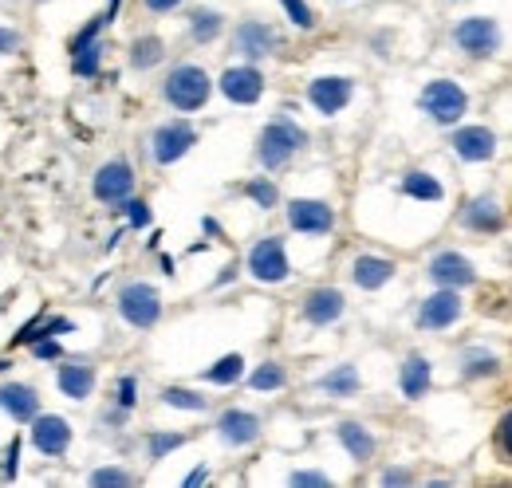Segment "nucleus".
Segmentation results:
<instances>
[{
	"instance_id": "f257e3e1",
	"label": "nucleus",
	"mask_w": 512,
	"mask_h": 488,
	"mask_svg": "<svg viewBox=\"0 0 512 488\" xmlns=\"http://www.w3.org/2000/svg\"><path fill=\"white\" fill-rule=\"evenodd\" d=\"M308 142V134L300 130V126H292V122H272L264 134H260V162L268 166V170H276V166H284L300 146Z\"/></svg>"
},
{
	"instance_id": "f03ea898",
	"label": "nucleus",
	"mask_w": 512,
	"mask_h": 488,
	"mask_svg": "<svg viewBox=\"0 0 512 488\" xmlns=\"http://www.w3.org/2000/svg\"><path fill=\"white\" fill-rule=\"evenodd\" d=\"M166 99L178 111H197L209 99V75L201 67H174L166 79Z\"/></svg>"
},
{
	"instance_id": "7ed1b4c3",
	"label": "nucleus",
	"mask_w": 512,
	"mask_h": 488,
	"mask_svg": "<svg viewBox=\"0 0 512 488\" xmlns=\"http://www.w3.org/2000/svg\"><path fill=\"white\" fill-rule=\"evenodd\" d=\"M119 311L134 327H154L158 315H162V300H158V292L150 284H127L119 292Z\"/></svg>"
},
{
	"instance_id": "20e7f679",
	"label": "nucleus",
	"mask_w": 512,
	"mask_h": 488,
	"mask_svg": "<svg viewBox=\"0 0 512 488\" xmlns=\"http://www.w3.org/2000/svg\"><path fill=\"white\" fill-rule=\"evenodd\" d=\"M422 107H426L438 122H457L461 115H465L469 99H465V91H461L457 83L438 79V83H430V87L422 91Z\"/></svg>"
},
{
	"instance_id": "39448f33",
	"label": "nucleus",
	"mask_w": 512,
	"mask_h": 488,
	"mask_svg": "<svg viewBox=\"0 0 512 488\" xmlns=\"http://www.w3.org/2000/svg\"><path fill=\"white\" fill-rule=\"evenodd\" d=\"M249 268H253L256 280H264V284H280V280L288 276V256H284V244L276 241V237L260 241L253 252H249Z\"/></svg>"
},
{
	"instance_id": "423d86ee",
	"label": "nucleus",
	"mask_w": 512,
	"mask_h": 488,
	"mask_svg": "<svg viewBox=\"0 0 512 488\" xmlns=\"http://www.w3.org/2000/svg\"><path fill=\"white\" fill-rule=\"evenodd\" d=\"M193 142H197V134H193L190 122H170V126H162V130L154 134V158H158L162 166H170V162H178V158L190 150Z\"/></svg>"
},
{
	"instance_id": "0eeeda50",
	"label": "nucleus",
	"mask_w": 512,
	"mask_h": 488,
	"mask_svg": "<svg viewBox=\"0 0 512 488\" xmlns=\"http://www.w3.org/2000/svg\"><path fill=\"white\" fill-rule=\"evenodd\" d=\"M497 24L493 20H485V16H473V20H461L457 24V44L465 48V52H473V56H489L493 48H497Z\"/></svg>"
},
{
	"instance_id": "6e6552de",
	"label": "nucleus",
	"mask_w": 512,
	"mask_h": 488,
	"mask_svg": "<svg viewBox=\"0 0 512 488\" xmlns=\"http://www.w3.org/2000/svg\"><path fill=\"white\" fill-rule=\"evenodd\" d=\"M221 91H225L233 103L249 107V103H256V99H260L264 79H260V71H256V67H229V71L221 75Z\"/></svg>"
},
{
	"instance_id": "1a4fd4ad",
	"label": "nucleus",
	"mask_w": 512,
	"mask_h": 488,
	"mask_svg": "<svg viewBox=\"0 0 512 488\" xmlns=\"http://www.w3.org/2000/svg\"><path fill=\"white\" fill-rule=\"evenodd\" d=\"M288 225L296 233H327L335 225V213L323 201H292L288 205Z\"/></svg>"
},
{
	"instance_id": "9d476101",
	"label": "nucleus",
	"mask_w": 512,
	"mask_h": 488,
	"mask_svg": "<svg viewBox=\"0 0 512 488\" xmlns=\"http://www.w3.org/2000/svg\"><path fill=\"white\" fill-rule=\"evenodd\" d=\"M308 95H312V103H316L320 115H335V111L347 107V99H351V83L339 79V75H323V79H316V83L308 87Z\"/></svg>"
},
{
	"instance_id": "9b49d317",
	"label": "nucleus",
	"mask_w": 512,
	"mask_h": 488,
	"mask_svg": "<svg viewBox=\"0 0 512 488\" xmlns=\"http://www.w3.org/2000/svg\"><path fill=\"white\" fill-rule=\"evenodd\" d=\"M67 441H71V429H67L64 418H56V414L36 418V426H32V445H36L40 453L60 457V453L67 449Z\"/></svg>"
},
{
	"instance_id": "f8f14e48",
	"label": "nucleus",
	"mask_w": 512,
	"mask_h": 488,
	"mask_svg": "<svg viewBox=\"0 0 512 488\" xmlns=\"http://www.w3.org/2000/svg\"><path fill=\"white\" fill-rule=\"evenodd\" d=\"M130 189H134V174H130L127 162H107L95 174V197L99 201H123Z\"/></svg>"
},
{
	"instance_id": "ddd939ff",
	"label": "nucleus",
	"mask_w": 512,
	"mask_h": 488,
	"mask_svg": "<svg viewBox=\"0 0 512 488\" xmlns=\"http://www.w3.org/2000/svg\"><path fill=\"white\" fill-rule=\"evenodd\" d=\"M453 150H457L461 158H469V162H485V158H493L497 138H493V130H485V126H465V130H457Z\"/></svg>"
},
{
	"instance_id": "4468645a",
	"label": "nucleus",
	"mask_w": 512,
	"mask_h": 488,
	"mask_svg": "<svg viewBox=\"0 0 512 488\" xmlns=\"http://www.w3.org/2000/svg\"><path fill=\"white\" fill-rule=\"evenodd\" d=\"M0 410H8L16 422H32L36 410H40V398L32 386H20V382H8L0 386Z\"/></svg>"
},
{
	"instance_id": "2eb2a0df",
	"label": "nucleus",
	"mask_w": 512,
	"mask_h": 488,
	"mask_svg": "<svg viewBox=\"0 0 512 488\" xmlns=\"http://www.w3.org/2000/svg\"><path fill=\"white\" fill-rule=\"evenodd\" d=\"M430 276H434L438 284H446V288H465V284H473V268H469V260H461L457 252H442V256L430 264Z\"/></svg>"
},
{
	"instance_id": "dca6fc26",
	"label": "nucleus",
	"mask_w": 512,
	"mask_h": 488,
	"mask_svg": "<svg viewBox=\"0 0 512 488\" xmlns=\"http://www.w3.org/2000/svg\"><path fill=\"white\" fill-rule=\"evenodd\" d=\"M221 437L229 441V445H249L256 441V433H260V422H256L253 414H245V410H229V414H221Z\"/></svg>"
},
{
	"instance_id": "f3484780",
	"label": "nucleus",
	"mask_w": 512,
	"mask_h": 488,
	"mask_svg": "<svg viewBox=\"0 0 512 488\" xmlns=\"http://www.w3.org/2000/svg\"><path fill=\"white\" fill-rule=\"evenodd\" d=\"M304 315H308L312 323H335V319L343 315V296H339L335 288H320V292H312V296H308Z\"/></svg>"
},
{
	"instance_id": "a211bd4d",
	"label": "nucleus",
	"mask_w": 512,
	"mask_h": 488,
	"mask_svg": "<svg viewBox=\"0 0 512 488\" xmlns=\"http://www.w3.org/2000/svg\"><path fill=\"white\" fill-rule=\"evenodd\" d=\"M457 311H461V304H457V296L453 292H438V296H430L426 304H422V327H446V323H453L457 319Z\"/></svg>"
},
{
	"instance_id": "6ab92c4d",
	"label": "nucleus",
	"mask_w": 512,
	"mask_h": 488,
	"mask_svg": "<svg viewBox=\"0 0 512 488\" xmlns=\"http://www.w3.org/2000/svg\"><path fill=\"white\" fill-rule=\"evenodd\" d=\"M272 44H276V36L264 28V24H241V32H237V48L245 52V56H253V60H260V56H268L272 52Z\"/></svg>"
},
{
	"instance_id": "aec40b11",
	"label": "nucleus",
	"mask_w": 512,
	"mask_h": 488,
	"mask_svg": "<svg viewBox=\"0 0 512 488\" xmlns=\"http://www.w3.org/2000/svg\"><path fill=\"white\" fill-rule=\"evenodd\" d=\"M390 276H394L390 260H379V256H359L355 260V284L359 288H383Z\"/></svg>"
},
{
	"instance_id": "412c9836",
	"label": "nucleus",
	"mask_w": 512,
	"mask_h": 488,
	"mask_svg": "<svg viewBox=\"0 0 512 488\" xmlns=\"http://www.w3.org/2000/svg\"><path fill=\"white\" fill-rule=\"evenodd\" d=\"M426 386H430V363L422 355H410L406 366H402V390H406V398H422Z\"/></svg>"
},
{
	"instance_id": "4be33fe9",
	"label": "nucleus",
	"mask_w": 512,
	"mask_h": 488,
	"mask_svg": "<svg viewBox=\"0 0 512 488\" xmlns=\"http://www.w3.org/2000/svg\"><path fill=\"white\" fill-rule=\"evenodd\" d=\"M60 390H64L67 398H87V394L95 390L91 366H64V370H60Z\"/></svg>"
},
{
	"instance_id": "5701e85b",
	"label": "nucleus",
	"mask_w": 512,
	"mask_h": 488,
	"mask_svg": "<svg viewBox=\"0 0 512 488\" xmlns=\"http://www.w3.org/2000/svg\"><path fill=\"white\" fill-rule=\"evenodd\" d=\"M339 441L347 445V453L355 457V461H367L371 453H375V441H371V433L363 426H355V422H343L339 426Z\"/></svg>"
},
{
	"instance_id": "b1692460",
	"label": "nucleus",
	"mask_w": 512,
	"mask_h": 488,
	"mask_svg": "<svg viewBox=\"0 0 512 488\" xmlns=\"http://www.w3.org/2000/svg\"><path fill=\"white\" fill-rule=\"evenodd\" d=\"M465 221H469V225H477V229H497V225H501V213H497V201H489V197H477V201L469 205V213H465Z\"/></svg>"
},
{
	"instance_id": "393cba45",
	"label": "nucleus",
	"mask_w": 512,
	"mask_h": 488,
	"mask_svg": "<svg viewBox=\"0 0 512 488\" xmlns=\"http://www.w3.org/2000/svg\"><path fill=\"white\" fill-rule=\"evenodd\" d=\"M241 366H245V359H241V355H225L221 363L205 370V378H209V382H221V386H225V382H237V378H241Z\"/></svg>"
},
{
	"instance_id": "a878e982",
	"label": "nucleus",
	"mask_w": 512,
	"mask_h": 488,
	"mask_svg": "<svg viewBox=\"0 0 512 488\" xmlns=\"http://www.w3.org/2000/svg\"><path fill=\"white\" fill-rule=\"evenodd\" d=\"M402 189H406L410 197H422V201H438V197H442V185L434 182V178H426V174H410V178L402 182Z\"/></svg>"
},
{
	"instance_id": "bb28decb",
	"label": "nucleus",
	"mask_w": 512,
	"mask_h": 488,
	"mask_svg": "<svg viewBox=\"0 0 512 488\" xmlns=\"http://www.w3.org/2000/svg\"><path fill=\"white\" fill-rule=\"evenodd\" d=\"M355 386H359L355 366H339L335 374H327V378H323V390H331V394H351Z\"/></svg>"
},
{
	"instance_id": "cd10ccee",
	"label": "nucleus",
	"mask_w": 512,
	"mask_h": 488,
	"mask_svg": "<svg viewBox=\"0 0 512 488\" xmlns=\"http://www.w3.org/2000/svg\"><path fill=\"white\" fill-rule=\"evenodd\" d=\"M130 60H134V67H154V63L162 60V44L154 36H146V40L134 44V56Z\"/></svg>"
},
{
	"instance_id": "c85d7f7f",
	"label": "nucleus",
	"mask_w": 512,
	"mask_h": 488,
	"mask_svg": "<svg viewBox=\"0 0 512 488\" xmlns=\"http://www.w3.org/2000/svg\"><path fill=\"white\" fill-rule=\"evenodd\" d=\"M162 398H166V406H178V410H205V398H201V394H193V390H178V386H170Z\"/></svg>"
},
{
	"instance_id": "c756f323",
	"label": "nucleus",
	"mask_w": 512,
	"mask_h": 488,
	"mask_svg": "<svg viewBox=\"0 0 512 488\" xmlns=\"http://www.w3.org/2000/svg\"><path fill=\"white\" fill-rule=\"evenodd\" d=\"M253 386L256 390H280V386H284V370L276 363H264L253 374Z\"/></svg>"
},
{
	"instance_id": "7c9ffc66",
	"label": "nucleus",
	"mask_w": 512,
	"mask_h": 488,
	"mask_svg": "<svg viewBox=\"0 0 512 488\" xmlns=\"http://www.w3.org/2000/svg\"><path fill=\"white\" fill-rule=\"evenodd\" d=\"M217 32H221V16L217 12H197L193 16V36L197 40H213Z\"/></svg>"
},
{
	"instance_id": "2f4dec72",
	"label": "nucleus",
	"mask_w": 512,
	"mask_h": 488,
	"mask_svg": "<svg viewBox=\"0 0 512 488\" xmlns=\"http://www.w3.org/2000/svg\"><path fill=\"white\" fill-rule=\"evenodd\" d=\"M182 441H186L182 433H154V437H150V457H154V461H162V457H166L170 449H178Z\"/></svg>"
},
{
	"instance_id": "473e14b6",
	"label": "nucleus",
	"mask_w": 512,
	"mask_h": 488,
	"mask_svg": "<svg viewBox=\"0 0 512 488\" xmlns=\"http://www.w3.org/2000/svg\"><path fill=\"white\" fill-rule=\"evenodd\" d=\"M95 67H99V48L95 44H87L83 52H75V71L79 75H95Z\"/></svg>"
},
{
	"instance_id": "72a5a7b5",
	"label": "nucleus",
	"mask_w": 512,
	"mask_h": 488,
	"mask_svg": "<svg viewBox=\"0 0 512 488\" xmlns=\"http://www.w3.org/2000/svg\"><path fill=\"white\" fill-rule=\"evenodd\" d=\"M284 8H288V16L300 24V28H312L316 20H312V8L304 4V0H284Z\"/></svg>"
},
{
	"instance_id": "f704fd0d",
	"label": "nucleus",
	"mask_w": 512,
	"mask_h": 488,
	"mask_svg": "<svg viewBox=\"0 0 512 488\" xmlns=\"http://www.w3.org/2000/svg\"><path fill=\"white\" fill-rule=\"evenodd\" d=\"M91 485H130V477L123 473V469H99L95 477H91Z\"/></svg>"
},
{
	"instance_id": "c9c22d12",
	"label": "nucleus",
	"mask_w": 512,
	"mask_h": 488,
	"mask_svg": "<svg viewBox=\"0 0 512 488\" xmlns=\"http://www.w3.org/2000/svg\"><path fill=\"white\" fill-rule=\"evenodd\" d=\"M249 197H253L256 205H264V209H268V205L276 201V189H272L268 182H253L249 185Z\"/></svg>"
},
{
	"instance_id": "e433bc0d",
	"label": "nucleus",
	"mask_w": 512,
	"mask_h": 488,
	"mask_svg": "<svg viewBox=\"0 0 512 488\" xmlns=\"http://www.w3.org/2000/svg\"><path fill=\"white\" fill-rule=\"evenodd\" d=\"M127 209H130V225H138V229H142V225H150V209H146L142 201H130Z\"/></svg>"
},
{
	"instance_id": "4c0bfd02",
	"label": "nucleus",
	"mask_w": 512,
	"mask_h": 488,
	"mask_svg": "<svg viewBox=\"0 0 512 488\" xmlns=\"http://www.w3.org/2000/svg\"><path fill=\"white\" fill-rule=\"evenodd\" d=\"M292 485H312V488H323V485H327V477H323V473H292Z\"/></svg>"
},
{
	"instance_id": "58836bf2",
	"label": "nucleus",
	"mask_w": 512,
	"mask_h": 488,
	"mask_svg": "<svg viewBox=\"0 0 512 488\" xmlns=\"http://www.w3.org/2000/svg\"><path fill=\"white\" fill-rule=\"evenodd\" d=\"M16 48H20V36L8 32V28H0V56H8V52H16Z\"/></svg>"
},
{
	"instance_id": "ea45409f",
	"label": "nucleus",
	"mask_w": 512,
	"mask_h": 488,
	"mask_svg": "<svg viewBox=\"0 0 512 488\" xmlns=\"http://www.w3.org/2000/svg\"><path fill=\"white\" fill-rule=\"evenodd\" d=\"M501 449H505V453L512 457V410L505 414V418H501Z\"/></svg>"
},
{
	"instance_id": "a19ab883",
	"label": "nucleus",
	"mask_w": 512,
	"mask_h": 488,
	"mask_svg": "<svg viewBox=\"0 0 512 488\" xmlns=\"http://www.w3.org/2000/svg\"><path fill=\"white\" fill-rule=\"evenodd\" d=\"M119 402H123V406H134V378H123V382H119Z\"/></svg>"
},
{
	"instance_id": "79ce46f5",
	"label": "nucleus",
	"mask_w": 512,
	"mask_h": 488,
	"mask_svg": "<svg viewBox=\"0 0 512 488\" xmlns=\"http://www.w3.org/2000/svg\"><path fill=\"white\" fill-rule=\"evenodd\" d=\"M36 355H40V359H56V355H60V347H56L52 339H40V343H36Z\"/></svg>"
},
{
	"instance_id": "37998d69",
	"label": "nucleus",
	"mask_w": 512,
	"mask_h": 488,
	"mask_svg": "<svg viewBox=\"0 0 512 488\" xmlns=\"http://www.w3.org/2000/svg\"><path fill=\"white\" fill-rule=\"evenodd\" d=\"M182 0H146V8H154V12H170V8H178Z\"/></svg>"
},
{
	"instance_id": "c03bdc74",
	"label": "nucleus",
	"mask_w": 512,
	"mask_h": 488,
	"mask_svg": "<svg viewBox=\"0 0 512 488\" xmlns=\"http://www.w3.org/2000/svg\"><path fill=\"white\" fill-rule=\"evenodd\" d=\"M16 457H20V445L12 441V449H8V465H4V473H16Z\"/></svg>"
},
{
	"instance_id": "a18cd8bd",
	"label": "nucleus",
	"mask_w": 512,
	"mask_h": 488,
	"mask_svg": "<svg viewBox=\"0 0 512 488\" xmlns=\"http://www.w3.org/2000/svg\"><path fill=\"white\" fill-rule=\"evenodd\" d=\"M383 481L386 485H402V481H406V473H386Z\"/></svg>"
},
{
	"instance_id": "49530a36",
	"label": "nucleus",
	"mask_w": 512,
	"mask_h": 488,
	"mask_svg": "<svg viewBox=\"0 0 512 488\" xmlns=\"http://www.w3.org/2000/svg\"><path fill=\"white\" fill-rule=\"evenodd\" d=\"M201 481H205V469H197V473H190V477H186V485H201Z\"/></svg>"
}]
</instances>
